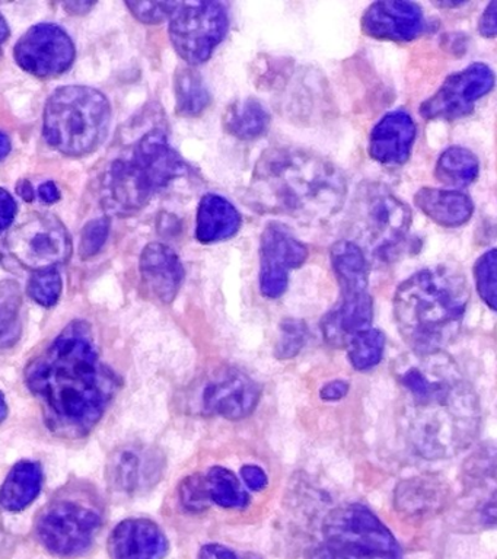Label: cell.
I'll return each instance as SVG.
<instances>
[{"mask_svg": "<svg viewBox=\"0 0 497 559\" xmlns=\"http://www.w3.org/2000/svg\"><path fill=\"white\" fill-rule=\"evenodd\" d=\"M495 86V73L490 66L470 64L451 74L443 85L422 104L421 114L426 120H458L470 116L475 104Z\"/></svg>", "mask_w": 497, "mask_h": 559, "instance_id": "12", "label": "cell"}, {"mask_svg": "<svg viewBox=\"0 0 497 559\" xmlns=\"http://www.w3.org/2000/svg\"><path fill=\"white\" fill-rule=\"evenodd\" d=\"M261 388L247 373L235 367H220L200 382L194 396V411L204 417L247 418L255 413Z\"/></svg>", "mask_w": 497, "mask_h": 559, "instance_id": "11", "label": "cell"}, {"mask_svg": "<svg viewBox=\"0 0 497 559\" xmlns=\"http://www.w3.org/2000/svg\"><path fill=\"white\" fill-rule=\"evenodd\" d=\"M417 126L409 112L399 109L386 114L369 135V155L378 164L404 165L416 143Z\"/></svg>", "mask_w": 497, "mask_h": 559, "instance_id": "19", "label": "cell"}, {"mask_svg": "<svg viewBox=\"0 0 497 559\" xmlns=\"http://www.w3.org/2000/svg\"><path fill=\"white\" fill-rule=\"evenodd\" d=\"M414 203L436 225L460 227L473 217L474 203L460 190L425 187L414 195Z\"/></svg>", "mask_w": 497, "mask_h": 559, "instance_id": "25", "label": "cell"}, {"mask_svg": "<svg viewBox=\"0 0 497 559\" xmlns=\"http://www.w3.org/2000/svg\"><path fill=\"white\" fill-rule=\"evenodd\" d=\"M228 31V9L221 2L177 3L169 16V38L190 66L206 63Z\"/></svg>", "mask_w": 497, "mask_h": 559, "instance_id": "9", "label": "cell"}, {"mask_svg": "<svg viewBox=\"0 0 497 559\" xmlns=\"http://www.w3.org/2000/svg\"><path fill=\"white\" fill-rule=\"evenodd\" d=\"M130 159L145 174L155 194L190 173L189 164L171 146L163 129H152L143 134L133 147Z\"/></svg>", "mask_w": 497, "mask_h": 559, "instance_id": "18", "label": "cell"}, {"mask_svg": "<svg viewBox=\"0 0 497 559\" xmlns=\"http://www.w3.org/2000/svg\"><path fill=\"white\" fill-rule=\"evenodd\" d=\"M346 197V177L333 162L304 148L274 147L257 160L247 200L261 213L313 225L338 214Z\"/></svg>", "mask_w": 497, "mask_h": 559, "instance_id": "3", "label": "cell"}, {"mask_svg": "<svg viewBox=\"0 0 497 559\" xmlns=\"http://www.w3.org/2000/svg\"><path fill=\"white\" fill-rule=\"evenodd\" d=\"M27 293L34 301L45 308L58 304L62 295V275L59 269L36 271L29 278Z\"/></svg>", "mask_w": 497, "mask_h": 559, "instance_id": "34", "label": "cell"}, {"mask_svg": "<svg viewBox=\"0 0 497 559\" xmlns=\"http://www.w3.org/2000/svg\"><path fill=\"white\" fill-rule=\"evenodd\" d=\"M12 549V537L3 526L2 514H0V557H5Z\"/></svg>", "mask_w": 497, "mask_h": 559, "instance_id": "46", "label": "cell"}, {"mask_svg": "<svg viewBox=\"0 0 497 559\" xmlns=\"http://www.w3.org/2000/svg\"><path fill=\"white\" fill-rule=\"evenodd\" d=\"M270 112L259 99L246 98L230 104L224 114L226 133L238 140L260 139L269 131Z\"/></svg>", "mask_w": 497, "mask_h": 559, "instance_id": "28", "label": "cell"}, {"mask_svg": "<svg viewBox=\"0 0 497 559\" xmlns=\"http://www.w3.org/2000/svg\"><path fill=\"white\" fill-rule=\"evenodd\" d=\"M95 3H85V2H72L64 3L63 8H67L69 13H85L88 12L91 8L94 7Z\"/></svg>", "mask_w": 497, "mask_h": 559, "instance_id": "48", "label": "cell"}, {"mask_svg": "<svg viewBox=\"0 0 497 559\" xmlns=\"http://www.w3.org/2000/svg\"><path fill=\"white\" fill-rule=\"evenodd\" d=\"M497 2L488 3L478 22V31L483 37L495 38L497 33Z\"/></svg>", "mask_w": 497, "mask_h": 559, "instance_id": "43", "label": "cell"}, {"mask_svg": "<svg viewBox=\"0 0 497 559\" xmlns=\"http://www.w3.org/2000/svg\"><path fill=\"white\" fill-rule=\"evenodd\" d=\"M130 12L143 24H159L168 20L176 9V2H130L126 3Z\"/></svg>", "mask_w": 497, "mask_h": 559, "instance_id": "39", "label": "cell"}, {"mask_svg": "<svg viewBox=\"0 0 497 559\" xmlns=\"http://www.w3.org/2000/svg\"><path fill=\"white\" fill-rule=\"evenodd\" d=\"M7 249L20 265L36 273L63 265L72 255V240L54 214L34 213L10 231Z\"/></svg>", "mask_w": 497, "mask_h": 559, "instance_id": "10", "label": "cell"}, {"mask_svg": "<svg viewBox=\"0 0 497 559\" xmlns=\"http://www.w3.org/2000/svg\"><path fill=\"white\" fill-rule=\"evenodd\" d=\"M11 148V139L8 138L7 133L0 130V160L5 159V157L10 155Z\"/></svg>", "mask_w": 497, "mask_h": 559, "instance_id": "49", "label": "cell"}, {"mask_svg": "<svg viewBox=\"0 0 497 559\" xmlns=\"http://www.w3.org/2000/svg\"><path fill=\"white\" fill-rule=\"evenodd\" d=\"M75 44L62 26L37 24L19 39L14 57L20 68L33 76L56 78L75 61Z\"/></svg>", "mask_w": 497, "mask_h": 559, "instance_id": "13", "label": "cell"}, {"mask_svg": "<svg viewBox=\"0 0 497 559\" xmlns=\"http://www.w3.org/2000/svg\"><path fill=\"white\" fill-rule=\"evenodd\" d=\"M196 222L199 242L216 243L234 238L241 229L242 217L229 200L211 192L200 200Z\"/></svg>", "mask_w": 497, "mask_h": 559, "instance_id": "24", "label": "cell"}, {"mask_svg": "<svg viewBox=\"0 0 497 559\" xmlns=\"http://www.w3.org/2000/svg\"><path fill=\"white\" fill-rule=\"evenodd\" d=\"M308 258V248L295 238L283 223L264 227L260 240V290L269 299H279L289 286L292 271L299 269Z\"/></svg>", "mask_w": 497, "mask_h": 559, "instance_id": "14", "label": "cell"}, {"mask_svg": "<svg viewBox=\"0 0 497 559\" xmlns=\"http://www.w3.org/2000/svg\"><path fill=\"white\" fill-rule=\"evenodd\" d=\"M438 4V7L440 8H457V7H461V4H464L462 2H439V3H436Z\"/></svg>", "mask_w": 497, "mask_h": 559, "instance_id": "52", "label": "cell"}, {"mask_svg": "<svg viewBox=\"0 0 497 559\" xmlns=\"http://www.w3.org/2000/svg\"><path fill=\"white\" fill-rule=\"evenodd\" d=\"M8 417V404L5 401V395L0 392V423L5 421Z\"/></svg>", "mask_w": 497, "mask_h": 559, "instance_id": "51", "label": "cell"}, {"mask_svg": "<svg viewBox=\"0 0 497 559\" xmlns=\"http://www.w3.org/2000/svg\"><path fill=\"white\" fill-rule=\"evenodd\" d=\"M308 338V328L300 319H285L281 323V336L274 349V356L279 360L294 358L304 348Z\"/></svg>", "mask_w": 497, "mask_h": 559, "instance_id": "36", "label": "cell"}, {"mask_svg": "<svg viewBox=\"0 0 497 559\" xmlns=\"http://www.w3.org/2000/svg\"><path fill=\"white\" fill-rule=\"evenodd\" d=\"M51 435L82 439L111 404L119 378L103 361L90 323L73 321L25 369Z\"/></svg>", "mask_w": 497, "mask_h": 559, "instance_id": "1", "label": "cell"}, {"mask_svg": "<svg viewBox=\"0 0 497 559\" xmlns=\"http://www.w3.org/2000/svg\"><path fill=\"white\" fill-rule=\"evenodd\" d=\"M449 489L438 476H414L395 489V509L407 518H429L447 506Z\"/></svg>", "mask_w": 497, "mask_h": 559, "instance_id": "23", "label": "cell"}, {"mask_svg": "<svg viewBox=\"0 0 497 559\" xmlns=\"http://www.w3.org/2000/svg\"><path fill=\"white\" fill-rule=\"evenodd\" d=\"M412 226V210L382 183H362L351 207L353 239L365 252L392 257Z\"/></svg>", "mask_w": 497, "mask_h": 559, "instance_id": "6", "label": "cell"}, {"mask_svg": "<svg viewBox=\"0 0 497 559\" xmlns=\"http://www.w3.org/2000/svg\"><path fill=\"white\" fill-rule=\"evenodd\" d=\"M470 287L460 271L435 266L417 271L397 288V326L413 353L443 352L460 334Z\"/></svg>", "mask_w": 497, "mask_h": 559, "instance_id": "4", "label": "cell"}, {"mask_svg": "<svg viewBox=\"0 0 497 559\" xmlns=\"http://www.w3.org/2000/svg\"><path fill=\"white\" fill-rule=\"evenodd\" d=\"M426 28L425 13L414 2L383 0L366 9L362 29L370 38L409 43L421 37Z\"/></svg>", "mask_w": 497, "mask_h": 559, "instance_id": "17", "label": "cell"}, {"mask_svg": "<svg viewBox=\"0 0 497 559\" xmlns=\"http://www.w3.org/2000/svg\"><path fill=\"white\" fill-rule=\"evenodd\" d=\"M177 111L181 116L196 117L202 114L211 104L202 74L193 69H181L176 74Z\"/></svg>", "mask_w": 497, "mask_h": 559, "instance_id": "31", "label": "cell"}, {"mask_svg": "<svg viewBox=\"0 0 497 559\" xmlns=\"http://www.w3.org/2000/svg\"><path fill=\"white\" fill-rule=\"evenodd\" d=\"M344 347L347 348L348 358L356 370H369L382 360L386 335L375 328H368L353 335Z\"/></svg>", "mask_w": 497, "mask_h": 559, "instance_id": "33", "label": "cell"}, {"mask_svg": "<svg viewBox=\"0 0 497 559\" xmlns=\"http://www.w3.org/2000/svg\"><path fill=\"white\" fill-rule=\"evenodd\" d=\"M400 421L414 450L426 459L457 456L477 439L482 411L477 393L443 352H410L394 365Z\"/></svg>", "mask_w": 497, "mask_h": 559, "instance_id": "2", "label": "cell"}, {"mask_svg": "<svg viewBox=\"0 0 497 559\" xmlns=\"http://www.w3.org/2000/svg\"><path fill=\"white\" fill-rule=\"evenodd\" d=\"M163 467L164 459L155 449L126 444L108 459L106 476L115 491L137 496L158 483Z\"/></svg>", "mask_w": 497, "mask_h": 559, "instance_id": "15", "label": "cell"}, {"mask_svg": "<svg viewBox=\"0 0 497 559\" xmlns=\"http://www.w3.org/2000/svg\"><path fill=\"white\" fill-rule=\"evenodd\" d=\"M102 527L103 510L88 493H59L36 519L38 542L59 558L84 555Z\"/></svg>", "mask_w": 497, "mask_h": 559, "instance_id": "7", "label": "cell"}, {"mask_svg": "<svg viewBox=\"0 0 497 559\" xmlns=\"http://www.w3.org/2000/svg\"><path fill=\"white\" fill-rule=\"evenodd\" d=\"M143 284L161 304H171L185 282V266L173 248L164 243H150L141 255Z\"/></svg>", "mask_w": 497, "mask_h": 559, "instance_id": "21", "label": "cell"}, {"mask_svg": "<svg viewBox=\"0 0 497 559\" xmlns=\"http://www.w3.org/2000/svg\"><path fill=\"white\" fill-rule=\"evenodd\" d=\"M241 478L252 491H261L269 483L268 474L257 465L242 466Z\"/></svg>", "mask_w": 497, "mask_h": 559, "instance_id": "42", "label": "cell"}, {"mask_svg": "<svg viewBox=\"0 0 497 559\" xmlns=\"http://www.w3.org/2000/svg\"><path fill=\"white\" fill-rule=\"evenodd\" d=\"M16 192H19L20 197H23L24 200L33 201L34 197H36V191H34V188L27 179H23L19 183V187H16Z\"/></svg>", "mask_w": 497, "mask_h": 559, "instance_id": "47", "label": "cell"}, {"mask_svg": "<svg viewBox=\"0 0 497 559\" xmlns=\"http://www.w3.org/2000/svg\"><path fill=\"white\" fill-rule=\"evenodd\" d=\"M38 197H40L42 201H45L47 204H54L56 201L60 200V191L58 186L55 182H45L38 187Z\"/></svg>", "mask_w": 497, "mask_h": 559, "instance_id": "45", "label": "cell"}, {"mask_svg": "<svg viewBox=\"0 0 497 559\" xmlns=\"http://www.w3.org/2000/svg\"><path fill=\"white\" fill-rule=\"evenodd\" d=\"M198 559H263L257 554L239 552L228 546L211 544L200 549Z\"/></svg>", "mask_w": 497, "mask_h": 559, "instance_id": "40", "label": "cell"}, {"mask_svg": "<svg viewBox=\"0 0 497 559\" xmlns=\"http://www.w3.org/2000/svg\"><path fill=\"white\" fill-rule=\"evenodd\" d=\"M331 265L342 296L368 292L369 269L366 253L348 239L339 240L331 248Z\"/></svg>", "mask_w": 497, "mask_h": 559, "instance_id": "27", "label": "cell"}, {"mask_svg": "<svg viewBox=\"0 0 497 559\" xmlns=\"http://www.w3.org/2000/svg\"><path fill=\"white\" fill-rule=\"evenodd\" d=\"M154 194L145 174L130 157L113 162L104 174L102 203L113 216L126 217L141 212Z\"/></svg>", "mask_w": 497, "mask_h": 559, "instance_id": "16", "label": "cell"}, {"mask_svg": "<svg viewBox=\"0 0 497 559\" xmlns=\"http://www.w3.org/2000/svg\"><path fill=\"white\" fill-rule=\"evenodd\" d=\"M180 501L190 513H202L212 504L206 478L203 475L187 476L180 485Z\"/></svg>", "mask_w": 497, "mask_h": 559, "instance_id": "37", "label": "cell"}, {"mask_svg": "<svg viewBox=\"0 0 497 559\" xmlns=\"http://www.w3.org/2000/svg\"><path fill=\"white\" fill-rule=\"evenodd\" d=\"M23 293L14 280L0 282V349L14 347L23 334Z\"/></svg>", "mask_w": 497, "mask_h": 559, "instance_id": "30", "label": "cell"}, {"mask_svg": "<svg viewBox=\"0 0 497 559\" xmlns=\"http://www.w3.org/2000/svg\"><path fill=\"white\" fill-rule=\"evenodd\" d=\"M348 383L344 380H334L321 389L320 395L324 401H339L347 395Z\"/></svg>", "mask_w": 497, "mask_h": 559, "instance_id": "44", "label": "cell"}, {"mask_svg": "<svg viewBox=\"0 0 497 559\" xmlns=\"http://www.w3.org/2000/svg\"><path fill=\"white\" fill-rule=\"evenodd\" d=\"M110 122L111 107L103 92L90 86H62L47 100L43 134L55 151L84 156L102 146Z\"/></svg>", "mask_w": 497, "mask_h": 559, "instance_id": "5", "label": "cell"}, {"mask_svg": "<svg viewBox=\"0 0 497 559\" xmlns=\"http://www.w3.org/2000/svg\"><path fill=\"white\" fill-rule=\"evenodd\" d=\"M10 25H8L5 16L0 13V48H2L7 39L10 38Z\"/></svg>", "mask_w": 497, "mask_h": 559, "instance_id": "50", "label": "cell"}, {"mask_svg": "<svg viewBox=\"0 0 497 559\" xmlns=\"http://www.w3.org/2000/svg\"><path fill=\"white\" fill-rule=\"evenodd\" d=\"M43 469L36 462L21 461L12 467L5 483L0 487V507L19 513L32 506L40 496Z\"/></svg>", "mask_w": 497, "mask_h": 559, "instance_id": "26", "label": "cell"}, {"mask_svg": "<svg viewBox=\"0 0 497 559\" xmlns=\"http://www.w3.org/2000/svg\"><path fill=\"white\" fill-rule=\"evenodd\" d=\"M374 321V301L368 292L342 296L338 308L322 319L327 343L344 347L357 332L368 330Z\"/></svg>", "mask_w": 497, "mask_h": 559, "instance_id": "22", "label": "cell"}, {"mask_svg": "<svg viewBox=\"0 0 497 559\" xmlns=\"http://www.w3.org/2000/svg\"><path fill=\"white\" fill-rule=\"evenodd\" d=\"M322 535L340 559H400L399 544L390 528L362 504L330 511L322 523Z\"/></svg>", "mask_w": 497, "mask_h": 559, "instance_id": "8", "label": "cell"}, {"mask_svg": "<svg viewBox=\"0 0 497 559\" xmlns=\"http://www.w3.org/2000/svg\"><path fill=\"white\" fill-rule=\"evenodd\" d=\"M497 252L495 248L488 249L475 262L474 275L475 283H477V292L482 297L484 304L492 310H496V296H497Z\"/></svg>", "mask_w": 497, "mask_h": 559, "instance_id": "35", "label": "cell"}, {"mask_svg": "<svg viewBox=\"0 0 497 559\" xmlns=\"http://www.w3.org/2000/svg\"><path fill=\"white\" fill-rule=\"evenodd\" d=\"M480 162L469 148L462 146L448 147L439 156L435 168V177L449 187H466L477 179Z\"/></svg>", "mask_w": 497, "mask_h": 559, "instance_id": "29", "label": "cell"}, {"mask_svg": "<svg viewBox=\"0 0 497 559\" xmlns=\"http://www.w3.org/2000/svg\"><path fill=\"white\" fill-rule=\"evenodd\" d=\"M206 478L209 497L215 504L224 507V509H246L250 497L241 483L233 472L222 466H213Z\"/></svg>", "mask_w": 497, "mask_h": 559, "instance_id": "32", "label": "cell"}, {"mask_svg": "<svg viewBox=\"0 0 497 559\" xmlns=\"http://www.w3.org/2000/svg\"><path fill=\"white\" fill-rule=\"evenodd\" d=\"M168 539L158 524L147 519H128L117 524L108 539L111 559H164Z\"/></svg>", "mask_w": 497, "mask_h": 559, "instance_id": "20", "label": "cell"}, {"mask_svg": "<svg viewBox=\"0 0 497 559\" xmlns=\"http://www.w3.org/2000/svg\"><path fill=\"white\" fill-rule=\"evenodd\" d=\"M110 231V221L107 217L91 221L82 230L81 257L91 258L102 251Z\"/></svg>", "mask_w": 497, "mask_h": 559, "instance_id": "38", "label": "cell"}, {"mask_svg": "<svg viewBox=\"0 0 497 559\" xmlns=\"http://www.w3.org/2000/svg\"><path fill=\"white\" fill-rule=\"evenodd\" d=\"M16 210H19V205H16L14 197L11 195V192L0 188V234L14 223Z\"/></svg>", "mask_w": 497, "mask_h": 559, "instance_id": "41", "label": "cell"}]
</instances>
